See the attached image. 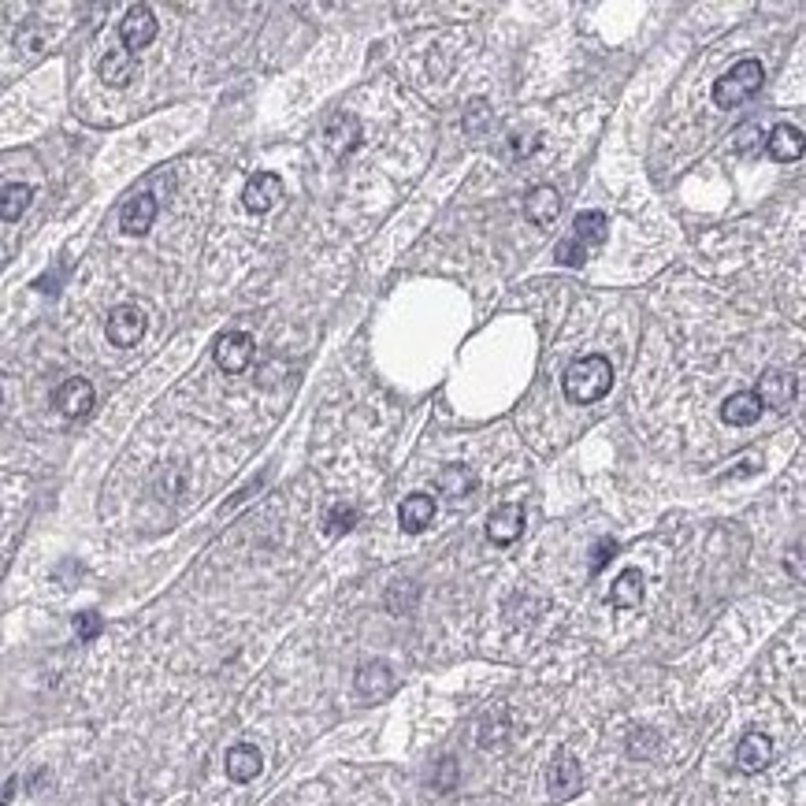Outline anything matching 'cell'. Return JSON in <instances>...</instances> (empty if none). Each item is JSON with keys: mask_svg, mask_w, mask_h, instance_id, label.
I'll use <instances>...</instances> for the list:
<instances>
[{"mask_svg": "<svg viewBox=\"0 0 806 806\" xmlns=\"http://www.w3.org/2000/svg\"><path fill=\"white\" fill-rule=\"evenodd\" d=\"M769 762H773V740H769L766 732H747L740 740V747H736V769L754 777V773L769 769Z\"/></svg>", "mask_w": 806, "mask_h": 806, "instance_id": "7c38bea8", "label": "cell"}, {"mask_svg": "<svg viewBox=\"0 0 806 806\" xmlns=\"http://www.w3.org/2000/svg\"><path fill=\"white\" fill-rule=\"evenodd\" d=\"M613 387V364L602 357V353H591V357H580L565 368L561 376V390L572 405H595L598 398H606Z\"/></svg>", "mask_w": 806, "mask_h": 806, "instance_id": "6da1fadb", "label": "cell"}, {"mask_svg": "<svg viewBox=\"0 0 806 806\" xmlns=\"http://www.w3.org/2000/svg\"><path fill=\"white\" fill-rule=\"evenodd\" d=\"M606 234H610V220H606L602 212H580V216L572 220L569 238L580 249H587V253H591V249H598L602 242H606Z\"/></svg>", "mask_w": 806, "mask_h": 806, "instance_id": "7402d4cb", "label": "cell"}, {"mask_svg": "<svg viewBox=\"0 0 806 806\" xmlns=\"http://www.w3.org/2000/svg\"><path fill=\"white\" fill-rule=\"evenodd\" d=\"M30 201H34V190L26 182H4L0 186V220L15 223L30 208Z\"/></svg>", "mask_w": 806, "mask_h": 806, "instance_id": "603a6c76", "label": "cell"}, {"mask_svg": "<svg viewBox=\"0 0 806 806\" xmlns=\"http://www.w3.org/2000/svg\"><path fill=\"white\" fill-rule=\"evenodd\" d=\"M223 769H227V777H231L234 784H249V780L260 777L264 758H260V751L253 747V743H234L231 751H227V762H223Z\"/></svg>", "mask_w": 806, "mask_h": 806, "instance_id": "9a60e30c", "label": "cell"}, {"mask_svg": "<svg viewBox=\"0 0 806 806\" xmlns=\"http://www.w3.org/2000/svg\"><path fill=\"white\" fill-rule=\"evenodd\" d=\"M353 524H357V509H353L350 502H335V506L327 509V517H324L327 535H346V532H353Z\"/></svg>", "mask_w": 806, "mask_h": 806, "instance_id": "d4e9b609", "label": "cell"}, {"mask_svg": "<svg viewBox=\"0 0 806 806\" xmlns=\"http://www.w3.org/2000/svg\"><path fill=\"white\" fill-rule=\"evenodd\" d=\"M324 138H327V145H331V153L346 156L361 145V123H357L353 112H338V116L327 119Z\"/></svg>", "mask_w": 806, "mask_h": 806, "instance_id": "2e32d148", "label": "cell"}, {"mask_svg": "<svg viewBox=\"0 0 806 806\" xmlns=\"http://www.w3.org/2000/svg\"><path fill=\"white\" fill-rule=\"evenodd\" d=\"M580 784H584L580 762H576L569 751L554 754L550 773H546V792H550V799H554V803H565V799H572V795L580 792Z\"/></svg>", "mask_w": 806, "mask_h": 806, "instance_id": "277c9868", "label": "cell"}, {"mask_svg": "<svg viewBox=\"0 0 806 806\" xmlns=\"http://www.w3.org/2000/svg\"><path fill=\"white\" fill-rule=\"evenodd\" d=\"M12 792H15V780H8L4 788H0V806L4 803H12Z\"/></svg>", "mask_w": 806, "mask_h": 806, "instance_id": "4dcf8cb0", "label": "cell"}, {"mask_svg": "<svg viewBox=\"0 0 806 806\" xmlns=\"http://www.w3.org/2000/svg\"><path fill=\"white\" fill-rule=\"evenodd\" d=\"M52 402H56V409L64 416H71V420H78V416H86L93 409V402H97V394H93V383L90 379H64L60 387H56V394H52Z\"/></svg>", "mask_w": 806, "mask_h": 806, "instance_id": "ba28073f", "label": "cell"}, {"mask_svg": "<svg viewBox=\"0 0 806 806\" xmlns=\"http://www.w3.org/2000/svg\"><path fill=\"white\" fill-rule=\"evenodd\" d=\"M758 416H762V402L754 398V390L728 394L725 405H721V420H725L728 428H751Z\"/></svg>", "mask_w": 806, "mask_h": 806, "instance_id": "d6986e66", "label": "cell"}, {"mask_svg": "<svg viewBox=\"0 0 806 806\" xmlns=\"http://www.w3.org/2000/svg\"><path fill=\"white\" fill-rule=\"evenodd\" d=\"M524 216H528V223H535V227H550V223L561 216V194L554 186H535V190H528V197H524Z\"/></svg>", "mask_w": 806, "mask_h": 806, "instance_id": "4fadbf2b", "label": "cell"}, {"mask_svg": "<svg viewBox=\"0 0 806 806\" xmlns=\"http://www.w3.org/2000/svg\"><path fill=\"white\" fill-rule=\"evenodd\" d=\"M353 688H357V695L361 699H387L390 691H394V669H390L387 662H379V658H372V662L357 665V673H353Z\"/></svg>", "mask_w": 806, "mask_h": 806, "instance_id": "52a82bcc", "label": "cell"}, {"mask_svg": "<svg viewBox=\"0 0 806 806\" xmlns=\"http://www.w3.org/2000/svg\"><path fill=\"white\" fill-rule=\"evenodd\" d=\"M216 364H220L227 376H238L246 372L249 361H253V335L246 331H227V335L216 338Z\"/></svg>", "mask_w": 806, "mask_h": 806, "instance_id": "5b68a950", "label": "cell"}, {"mask_svg": "<svg viewBox=\"0 0 806 806\" xmlns=\"http://www.w3.org/2000/svg\"><path fill=\"white\" fill-rule=\"evenodd\" d=\"M766 71L758 60H740L736 67H728V75H721L714 82V104L717 108H736V104L751 101L754 93L762 90Z\"/></svg>", "mask_w": 806, "mask_h": 806, "instance_id": "7a4b0ae2", "label": "cell"}, {"mask_svg": "<svg viewBox=\"0 0 806 806\" xmlns=\"http://www.w3.org/2000/svg\"><path fill=\"white\" fill-rule=\"evenodd\" d=\"M643 591H647V580L639 569H624L610 587V606L613 610H639L643 602Z\"/></svg>", "mask_w": 806, "mask_h": 806, "instance_id": "ffe728a7", "label": "cell"}, {"mask_svg": "<svg viewBox=\"0 0 806 806\" xmlns=\"http://www.w3.org/2000/svg\"><path fill=\"white\" fill-rule=\"evenodd\" d=\"M279 197H283V179L275 175V171H260L253 179L246 182V190H242V205L249 212H272L279 205Z\"/></svg>", "mask_w": 806, "mask_h": 806, "instance_id": "30bf717a", "label": "cell"}, {"mask_svg": "<svg viewBox=\"0 0 806 806\" xmlns=\"http://www.w3.org/2000/svg\"><path fill=\"white\" fill-rule=\"evenodd\" d=\"M766 149L777 164H795L803 156V130L792 127V123H780V127L769 130Z\"/></svg>", "mask_w": 806, "mask_h": 806, "instance_id": "ac0fdd59", "label": "cell"}, {"mask_svg": "<svg viewBox=\"0 0 806 806\" xmlns=\"http://www.w3.org/2000/svg\"><path fill=\"white\" fill-rule=\"evenodd\" d=\"M610 558H617V543L613 539H598L595 550H591V572H602Z\"/></svg>", "mask_w": 806, "mask_h": 806, "instance_id": "f1b7e54d", "label": "cell"}, {"mask_svg": "<svg viewBox=\"0 0 806 806\" xmlns=\"http://www.w3.org/2000/svg\"><path fill=\"white\" fill-rule=\"evenodd\" d=\"M156 208H160V205H156L153 194H134L127 205H123V212H119V227L138 238V234H145L149 227H153Z\"/></svg>", "mask_w": 806, "mask_h": 806, "instance_id": "e0dca14e", "label": "cell"}, {"mask_svg": "<svg viewBox=\"0 0 806 806\" xmlns=\"http://www.w3.org/2000/svg\"><path fill=\"white\" fill-rule=\"evenodd\" d=\"M435 487H439V494H446V498H465V494L476 491V472L465 465H446L439 472Z\"/></svg>", "mask_w": 806, "mask_h": 806, "instance_id": "cb8c5ba5", "label": "cell"}, {"mask_svg": "<svg viewBox=\"0 0 806 806\" xmlns=\"http://www.w3.org/2000/svg\"><path fill=\"white\" fill-rule=\"evenodd\" d=\"M524 532V506L520 502H502L487 517V539L494 546H513Z\"/></svg>", "mask_w": 806, "mask_h": 806, "instance_id": "9c48e42d", "label": "cell"}, {"mask_svg": "<svg viewBox=\"0 0 806 806\" xmlns=\"http://www.w3.org/2000/svg\"><path fill=\"white\" fill-rule=\"evenodd\" d=\"M119 38H123V49L127 52H138V49H149L156 38V15L153 8H145V4H134L127 15H123V23H119Z\"/></svg>", "mask_w": 806, "mask_h": 806, "instance_id": "8992f818", "label": "cell"}, {"mask_svg": "<svg viewBox=\"0 0 806 806\" xmlns=\"http://www.w3.org/2000/svg\"><path fill=\"white\" fill-rule=\"evenodd\" d=\"M754 398L762 402V409H788L795 402V376L792 372H780V368H769L766 376L758 379Z\"/></svg>", "mask_w": 806, "mask_h": 806, "instance_id": "8fae6325", "label": "cell"}, {"mask_svg": "<svg viewBox=\"0 0 806 806\" xmlns=\"http://www.w3.org/2000/svg\"><path fill=\"white\" fill-rule=\"evenodd\" d=\"M454 758H442V777H439V788H450L454 784Z\"/></svg>", "mask_w": 806, "mask_h": 806, "instance_id": "f546056e", "label": "cell"}, {"mask_svg": "<svg viewBox=\"0 0 806 806\" xmlns=\"http://www.w3.org/2000/svg\"><path fill=\"white\" fill-rule=\"evenodd\" d=\"M75 632H78V639H82V643H93V639H97V636H101V632H104L101 613H93V610L75 613Z\"/></svg>", "mask_w": 806, "mask_h": 806, "instance_id": "484cf974", "label": "cell"}, {"mask_svg": "<svg viewBox=\"0 0 806 806\" xmlns=\"http://www.w3.org/2000/svg\"><path fill=\"white\" fill-rule=\"evenodd\" d=\"M431 520H435V498L431 494H409L402 502V509H398V524L409 535H420Z\"/></svg>", "mask_w": 806, "mask_h": 806, "instance_id": "44dd1931", "label": "cell"}, {"mask_svg": "<svg viewBox=\"0 0 806 806\" xmlns=\"http://www.w3.org/2000/svg\"><path fill=\"white\" fill-rule=\"evenodd\" d=\"M654 751H658V736H654V732L643 728V732H632V736H628V754H632V758H650Z\"/></svg>", "mask_w": 806, "mask_h": 806, "instance_id": "4316f807", "label": "cell"}, {"mask_svg": "<svg viewBox=\"0 0 806 806\" xmlns=\"http://www.w3.org/2000/svg\"><path fill=\"white\" fill-rule=\"evenodd\" d=\"M762 142H766V134H762V127H754V123L736 130V149H740V153H751V149H758Z\"/></svg>", "mask_w": 806, "mask_h": 806, "instance_id": "83f0119b", "label": "cell"}, {"mask_svg": "<svg viewBox=\"0 0 806 806\" xmlns=\"http://www.w3.org/2000/svg\"><path fill=\"white\" fill-rule=\"evenodd\" d=\"M97 75H101L104 86L123 90V86H130L134 75H138V60H134V52H127V49H112V52H104Z\"/></svg>", "mask_w": 806, "mask_h": 806, "instance_id": "5bb4252c", "label": "cell"}, {"mask_svg": "<svg viewBox=\"0 0 806 806\" xmlns=\"http://www.w3.org/2000/svg\"><path fill=\"white\" fill-rule=\"evenodd\" d=\"M104 335L112 346L127 350V346H138L145 335V312L138 305H119V309L108 312V324H104Z\"/></svg>", "mask_w": 806, "mask_h": 806, "instance_id": "3957f363", "label": "cell"}]
</instances>
